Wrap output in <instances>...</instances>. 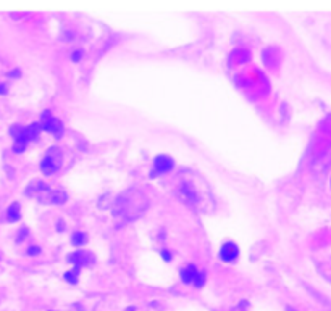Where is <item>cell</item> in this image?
<instances>
[{"label": "cell", "mask_w": 331, "mask_h": 311, "mask_svg": "<svg viewBox=\"0 0 331 311\" xmlns=\"http://www.w3.org/2000/svg\"><path fill=\"white\" fill-rule=\"evenodd\" d=\"M149 208V197L144 191L137 187H129L117 195L113 200V216L121 223H132L141 218Z\"/></svg>", "instance_id": "obj_1"}, {"label": "cell", "mask_w": 331, "mask_h": 311, "mask_svg": "<svg viewBox=\"0 0 331 311\" xmlns=\"http://www.w3.org/2000/svg\"><path fill=\"white\" fill-rule=\"evenodd\" d=\"M175 195L178 198V202L184 203L186 207L194 208V210L197 208L199 202H201V197H199L197 191L189 182H179L175 189Z\"/></svg>", "instance_id": "obj_2"}, {"label": "cell", "mask_w": 331, "mask_h": 311, "mask_svg": "<svg viewBox=\"0 0 331 311\" xmlns=\"http://www.w3.org/2000/svg\"><path fill=\"white\" fill-rule=\"evenodd\" d=\"M62 166V152L57 147H52L49 152L44 155L42 162H41V169L44 174L52 176L60 169Z\"/></svg>", "instance_id": "obj_3"}, {"label": "cell", "mask_w": 331, "mask_h": 311, "mask_svg": "<svg viewBox=\"0 0 331 311\" xmlns=\"http://www.w3.org/2000/svg\"><path fill=\"white\" fill-rule=\"evenodd\" d=\"M10 134L13 137V150L15 152H23L26 144L29 142V139H27V132H26V127H21V126H13L12 129H10Z\"/></svg>", "instance_id": "obj_4"}, {"label": "cell", "mask_w": 331, "mask_h": 311, "mask_svg": "<svg viewBox=\"0 0 331 311\" xmlns=\"http://www.w3.org/2000/svg\"><path fill=\"white\" fill-rule=\"evenodd\" d=\"M41 127H44L46 131H49V132H53L55 136L57 137H60L62 134L63 129H62V124H60V121L55 118V116H52V113L51 112H44L42 113V118H41Z\"/></svg>", "instance_id": "obj_5"}, {"label": "cell", "mask_w": 331, "mask_h": 311, "mask_svg": "<svg viewBox=\"0 0 331 311\" xmlns=\"http://www.w3.org/2000/svg\"><path fill=\"white\" fill-rule=\"evenodd\" d=\"M173 168V160L170 157H157L153 162V171L151 174H167Z\"/></svg>", "instance_id": "obj_6"}, {"label": "cell", "mask_w": 331, "mask_h": 311, "mask_svg": "<svg viewBox=\"0 0 331 311\" xmlns=\"http://www.w3.org/2000/svg\"><path fill=\"white\" fill-rule=\"evenodd\" d=\"M238 253H239L238 247H236L234 243H225V245L222 247V250H220V258L226 263H231L238 258Z\"/></svg>", "instance_id": "obj_7"}, {"label": "cell", "mask_w": 331, "mask_h": 311, "mask_svg": "<svg viewBox=\"0 0 331 311\" xmlns=\"http://www.w3.org/2000/svg\"><path fill=\"white\" fill-rule=\"evenodd\" d=\"M197 276H199V271L196 269V266H192V264L181 271V277H183V281L187 282V284H194Z\"/></svg>", "instance_id": "obj_8"}, {"label": "cell", "mask_w": 331, "mask_h": 311, "mask_svg": "<svg viewBox=\"0 0 331 311\" xmlns=\"http://www.w3.org/2000/svg\"><path fill=\"white\" fill-rule=\"evenodd\" d=\"M68 260H70V263H71V264H75L76 268H79V266L87 264V253H86V252H81V250H78V252L71 253L70 257H68Z\"/></svg>", "instance_id": "obj_9"}, {"label": "cell", "mask_w": 331, "mask_h": 311, "mask_svg": "<svg viewBox=\"0 0 331 311\" xmlns=\"http://www.w3.org/2000/svg\"><path fill=\"white\" fill-rule=\"evenodd\" d=\"M26 132H27V139L29 141H34V139L39 137V132H41V124H31L26 127Z\"/></svg>", "instance_id": "obj_10"}, {"label": "cell", "mask_w": 331, "mask_h": 311, "mask_svg": "<svg viewBox=\"0 0 331 311\" xmlns=\"http://www.w3.org/2000/svg\"><path fill=\"white\" fill-rule=\"evenodd\" d=\"M7 218H8L10 221H18V219H20V207H18V203H13L12 207L8 208Z\"/></svg>", "instance_id": "obj_11"}, {"label": "cell", "mask_w": 331, "mask_h": 311, "mask_svg": "<svg viewBox=\"0 0 331 311\" xmlns=\"http://www.w3.org/2000/svg\"><path fill=\"white\" fill-rule=\"evenodd\" d=\"M86 240H87V239H86L84 232H76V234H73V239H71V242H73L75 245H82Z\"/></svg>", "instance_id": "obj_12"}, {"label": "cell", "mask_w": 331, "mask_h": 311, "mask_svg": "<svg viewBox=\"0 0 331 311\" xmlns=\"http://www.w3.org/2000/svg\"><path fill=\"white\" fill-rule=\"evenodd\" d=\"M76 276H78V269H76V271H70V273H66V274H65V279L68 281V282H71V284H75V282L78 281V277H76Z\"/></svg>", "instance_id": "obj_13"}, {"label": "cell", "mask_w": 331, "mask_h": 311, "mask_svg": "<svg viewBox=\"0 0 331 311\" xmlns=\"http://www.w3.org/2000/svg\"><path fill=\"white\" fill-rule=\"evenodd\" d=\"M81 55H82V52H73V55H71V58L75 60V62H78V60H81Z\"/></svg>", "instance_id": "obj_14"}, {"label": "cell", "mask_w": 331, "mask_h": 311, "mask_svg": "<svg viewBox=\"0 0 331 311\" xmlns=\"http://www.w3.org/2000/svg\"><path fill=\"white\" fill-rule=\"evenodd\" d=\"M29 253H31V255L39 253V248H37V247H31V248H29Z\"/></svg>", "instance_id": "obj_15"}, {"label": "cell", "mask_w": 331, "mask_h": 311, "mask_svg": "<svg viewBox=\"0 0 331 311\" xmlns=\"http://www.w3.org/2000/svg\"><path fill=\"white\" fill-rule=\"evenodd\" d=\"M5 92H7V89H5V86L0 84V94H5Z\"/></svg>", "instance_id": "obj_16"}, {"label": "cell", "mask_w": 331, "mask_h": 311, "mask_svg": "<svg viewBox=\"0 0 331 311\" xmlns=\"http://www.w3.org/2000/svg\"><path fill=\"white\" fill-rule=\"evenodd\" d=\"M288 311H294V310H292V308H288Z\"/></svg>", "instance_id": "obj_17"}]
</instances>
